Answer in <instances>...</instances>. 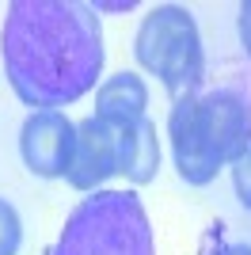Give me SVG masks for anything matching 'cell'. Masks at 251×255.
Segmentation results:
<instances>
[{"label":"cell","instance_id":"10","mask_svg":"<svg viewBox=\"0 0 251 255\" xmlns=\"http://www.w3.org/2000/svg\"><path fill=\"white\" fill-rule=\"evenodd\" d=\"M23 244V221L8 198H0V255H15Z\"/></svg>","mask_w":251,"mask_h":255},{"label":"cell","instance_id":"5","mask_svg":"<svg viewBox=\"0 0 251 255\" xmlns=\"http://www.w3.org/2000/svg\"><path fill=\"white\" fill-rule=\"evenodd\" d=\"M76 145V122L65 111H31L19 129V156L31 175L61 179Z\"/></svg>","mask_w":251,"mask_h":255},{"label":"cell","instance_id":"14","mask_svg":"<svg viewBox=\"0 0 251 255\" xmlns=\"http://www.w3.org/2000/svg\"><path fill=\"white\" fill-rule=\"evenodd\" d=\"M217 255H251V244H225Z\"/></svg>","mask_w":251,"mask_h":255},{"label":"cell","instance_id":"8","mask_svg":"<svg viewBox=\"0 0 251 255\" xmlns=\"http://www.w3.org/2000/svg\"><path fill=\"white\" fill-rule=\"evenodd\" d=\"M148 107V88L137 73H115L95 88V118H103L111 126H129L137 118H145Z\"/></svg>","mask_w":251,"mask_h":255},{"label":"cell","instance_id":"2","mask_svg":"<svg viewBox=\"0 0 251 255\" xmlns=\"http://www.w3.org/2000/svg\"><path fill=\"white\" fill-rule=\"evenodd\" d=\"M53 255H156L145 202L133 191H95L65 217Z\"/></svg>","mask_w":251,"mask_h":255},{"label":"cell","instance_id":"9","mask_svg":"<svg viewBox=\"0 0 251 255\" xmlns=\"http://www.w3.org/2000/svg\"><path fill=\"white\" fill-rule=\"evenodd\" d=\"M118 137H122V175L133 187H145V183L156 179L160 171V137H156V122L152 118H137L129 126H118Z\"/></svg>","mask_w":251,"mask_h":255},{"label":"cell","instance_id":"4","mask_svg":"<svg viewBox=\"0 0 251 255\" xmlns=\"http://www.w3.org/2000/svg\"><path fill=\"white\" fill-rule=\"evenodd\" d=\"M198 129L209 156L221 168H232L251 149V103L232 88L206 92L198 96Z\"/></svg>","mask_w":251,"mask_h":255},{"label":"cell","instance_id":"13","mask_svg":"<svg viewBox=\"0 0 251 255\" xmlns=\"http://www.w3.org/2000/svg\"><path fill=\"white\" fill-rule=\"evenodd\" d=\"M92 8L95 11H133V0H99Z\"/></svg>","mask_w":251,"mask_h":255},{"label":"cell","instance_id":"11","mask_svg":"<svg viewBox=\"0 0 251 255\" xmlns=\"http://www.w3.org/2000/svg\"><path fill=\"white\" fill-rule=\"evenodd\" d=\"M232 191L240 198V206L251 213V149L232 164Z\"/></svg>","mask_w":251,"mask_h":255},{"label":"cell","instance_id":"7","mask_svg":"<svg viewBox=\"0 0 251 255\" xmlns=\"http://www.w3.org/2000/svg\"><path fill=\"white\" fill-rule=\"evenodd\" d=\"M167 137H171V156L175 171L187 187H209L217 179L221 164L209 156L206 141L198 129V96L171 99V115H167Z\"/></svg>","mask_w":251,"mask_h":255},{"label":"cell","instance_id":"3","mask_svg":"<svg viewBox=\"0 0 251 255\" xmlns=\"http://www.w3.org/2000/svg\"><path fill=\"white\" fill-rule=\"evenodd\" d=\"M137 65L167 88L171 99L198 96L206 80V50L198 23L183 4H156L133 34Z\"/></svg>","mask_w":251,"mask_h":255},{"label":"cell","instance_id":"12","mask_svg":"<svg viewBox=\"0 0 251 255\" xmlns=\"http://www.w3.org/2000/svg\"><path fill=\"white\" fill-rule=\"evenodd\" d=\"M236 31H240V46H244V53L251 57V0H244V4H240V15H236Z\"/></svg>","mask_w":251,"mask_h":255},{"label":"cell","instance_id":"1","mask_svg":"<svg viewBox=\"0 0 251 255\" xmlns=\"http://www.w3.org/2000/svg\"><path fill=\"white\" fill-rule=\"evenodd\" d=\"M4 76L23 107L61 111L103 73L99 11L84 0H11L0 27Z\"/></svg>","mask_w":251,"mask_h":255},{"label":"cell","instance_id":"6","mask_svg":"<svg viewBox=\"0 0 251 255\" xmlns=\"http://www.w3.org/2000/svg\"><path fill=\"white\" fill-rule=\"evenodd\" d=\"M111 175H122V137H118V126L88 115L84 122H76V145H73V160H69L65 179L73 183L76 191L95 194Z\"/></svg>","mask_w":251,"mask_h":255}]
</instances>
